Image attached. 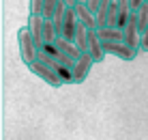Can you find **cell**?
I'll list each match as a JSON object with an SVG mask.
<instances>
[{
  "label": "cell",
  "instance_id": "7a4b0ae2",
  "mask_svg": "<svg viewBox=\"0 0 148 140\" xmlns=\"http://www.w3.org/2000/svg\"><path fill=\"white\" fill-rule=\"evenodd\" d=\"M75 0H67V13H64V22H62V39H67L73 43L75 39V30H77V13H75Z\"/></svg>",
  "mask_w": 148,
  "mask_h": 140
},
{
  "label": "cell",
  "instance_id": "5b68a950",
  "mask_svg": "<svg viewBox=\"0 0 148 140\" xmlns=\"http://www.w3.org/2000/svg\"><path fill=\"white\" fill-rule=\"evenodd\" d=\"M105 54H112L120 60H133L137 56V50H131L125 41H116V43H103Z\"/></svg>",
  "mask_w": 148,
  "mask_h": 140
},
{
  "label": "cell",
  "instance_id": "52a82bcc",
  "mask_svg": "<svg viewBox=\"0 0 148 140\" xmlns=\"http://www.w3.org/2000/svg\"><path fill=\"white\" fill-rule=\"evenodd\" d=\"M43 26H45V19L43 17H37V15H28V30L32 35L34 43H37L39 50H43L45 45V39H43Z\"/></svg>",
  "mask_w": 148,
  "mask_h": 140
},
{
  "label": "cell",
  "instance_id": "8992f818",
  "mask_svg": "<svg viewBox=\"0 0 148 140\" xmlns=\"http://www.w3.org/2000/svg\"><path fill=\"white\" fill-rule=\"evenodd\" d=\"M92 65H95V60L90 58V54H82L79 60L75 63V69H73V84H82V82H86V78L90 76Z\"/></svg>",
  "mask_w": 148,
  "mask_h": 140
},
{
  "label": "cell",
  "instance_id": "3957f363",
  "mask_svg": "<svg viewBox=\"0 0 148 140\" xmlns=\"http://www.w3.org/2000/svg\"><path fill=\"white\" fill-rule=\"evenodd\" d=\"M122 41L129 45L131 50H137L140 52V43H142V33H140V26H137V15L131 13V19L129 24L125 26L122 30Z\"/></svg>",
  "mask_w": 148,
  "mask_h": 140
},
{
  "label": "cell",
  "instance_id": "8fae6325",
  "mask_svg": "<svg viewBox=\"0 0 148 140\" xmlns=\"http://www.w3.org/2000/svg\"><path fill=\"white\" fill-rule=\"evenodd\" d=\"M97 37H99L101 43H116V41H122V30H118V28H101V30H97Z\"/></svg>",
  "mask_w": 148,
  "mask_h": 140
},
{
  "label": "cell",
  "instance_id": "5bb4252c",
  "mask_svg": "<svg viewBox=\"0 0 148 140\" xmlns=\"http://www.w3.org/2000/svg\"><path fill=\"white\" fill-rule=\"evenodd\" d=\"M56 9H58V0H45V7H43V15L41 17L45 22H52L54 15H56Z\"/></svg>",
  "mask_w": 148,
  "mask_h": 140
},
{
  "label": "cell",
  "instance_id": "9a60e30c",
  "mask_svg": "<svg viewBox=\"0 0 148 140\" xmlns=\"http://www.w3.org/2000/svg\"><path fill=\"white\" fill-rule=\"evenodd\" d=\"M43 7H45V0H30V2H28L30 15H37V17L43 15Z\"/></svg>",
  "mask_w": 148,
  "mask_h": 140
},
{
  "label": "cell",
  "instance_id": "6da1fadb",
  "mask_svg": "<svg viewBox=\"0 0 148 140\" xmlns=\"http://www.w3.org/2000/svg\"><path fill=\"white\" fill-rule=\"evenodd\" d=\"M17 43H19V56H22L24 65L32 67L37 63L41 50L37 48V43H34L32 35H30V30H28V26H22V28L17 30Z\"/></svg>",
  "mask_w": 148,
  "mask_h": 140
},
{
  "label": "cell",
  "instance_id": "9c48e42d",
  "mask_svg": "<svg viewBox=\"0 0 148 140\" xmlns=\"http://www.w3.org/2000/svg\"><path fill=\"white\" fill-rule=\"evenodd\" d=\"M88 54L90 58L95 60V63H101V60H105V48L103 43L99 41V37H97V30H90V39H88Z\"/></svg>",
  "mask_w": 148,
  "mask_h": 140
},
{
  "label": "cell",
  "instance_id": "30bf717a",
  "mask_svg": "<svg viewBox=\"0 0 148 140\" xmlns=\"http://www.w3.org/2000/svg\"><path fill=\"white\" fill-rule=\"evenodd\" d=\"M54 45H56V48H58L60 52H62L64 56H69L71 60H75V63L79 60L82 52H79L77 48H75V43H71V41H67V39H62V37H60V39H56V43H54Z\"/></svg>",
  "mask_w": 148,
  "mask_h": 140
},
{
  "label": "cell",
  "instance_id": "7c38bea8",
  "mask_svg": "<svg viewBox=\"0 0 148 140\" xmlns=\"http://www.w3.org/2000/svg\"><path fill=\"white\" fill-rule=\"evenodd\" d=\"M118 13H120V0L110 2V11H108V28H116L118 26Z\"/></svg>",
  "mask_w": 148,
  "mask_h": 140
},
{
  "label": "cell",
  "instance_id": "2e32d148",
  "mask_svg": "<svg viewBox=\"0 0 148 140\" xmlns=\"http://www.w3.org/2000/svg\"><path fill=\"white\" fill-rule=\"evenodd\" d=\"M86 4H88L90 13H92V15H97V13L101 11V7H103V0H88Z\"/></svg>",
  "mask_w": 148,
  "mask_h": 140
},
{
  "label": "cell",
  "instance_id": "277c9868",
  "mask_svg": "<svg viewBox=\"0 0 148 140\" xmlns=\"http://www.w3.org/2000/svg\"><path fill=\"white\" fill-rule=\"evenodd\" d=\"M28 69L32 71V73L37 76V78H41L43 82H47L49 86H54V89H58V86L62 84V82H60V78L54 73L52 67H47L45 63H41V60H37V63H34L32 67H28Z\"/></svg>",
  "mask_w": 148,
  "mask_h": 140
},
{
  "label": "cell",
  "instance_id": "ba28073f",
  "mask_svg": "<svg viewBox=\"0 0 148 140\" xmlns=\"http://www.w3.org/2000/svg\"><path fill=\"white\" fill-rule=\"evenodd\" d=\"M75 13H77V22L82 26H86L88 30H97V15L90 13L86 2H77L75 4Z\"/></svg>",
  "mask_w": 148,
  "mask_h": 140
},
{
  "label": "cell",
  "instance_id": "e0dca14e",
  "mask_svg": "<svg viewBox=\"0 0 148 140\" xmlns=\"http://www.w3.org/2000/svg\"><path fill=\"white\" fill-rule=\"evenodd\" d=\"M140 50L142 52H148V30L142 35V43H140Z\"/></svg>",
  "mask_w": 148,
  "mask_h": 140
},
{
  "label": "cell",
  "instance_id": "4fadbf2b",
  "mask_svg": "<svg viewBox=\"0 0 148 140\" xmlns=\"http://www.w3.org/2000/svg\"><path fill=\"white\" fill-rule=\"evenodd\" d=\"M108 11H110V0H103V7L97 13V30L108 28Z\"/></svg>",
  "mask_w": 148,
  "mask_h": 140
}]
</instances>
